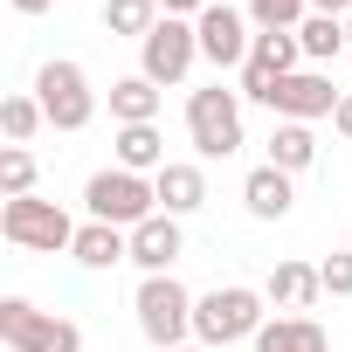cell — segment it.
Masks as SVG:
<instances>
[{"instance_id":"6da1fadb","label":"cell","mask_w":352,"mask_h":352,"mask_svg":"<svg viewBox=\"0 0 352 352\" xmlns=\"http://www.w3.org/2000/svg\"><path fill=\"white\" fill-rule=\"evenodd\" d=\"M263 304H270V297H263V290H249V283H221V290H208V297L194 304V345L221 352V345L256 338V331L270 324V311H263Z\"/></svg>"},{"instance_id":"7a4b0ae2","label":"cell","mask_w":352,"mask_h":352,"mask_svg":"<svg viewBox=\"0 0 352 352\" xmlns=\"http://www.w3.org/2000/svg\"><path fill=\"white\" fill-rule=\"evenodd\" d=\"M194 290L180 283V276H145L138 283V297H131V311H138V331H145V345H159V352H180L187 338H194Z\"/></svg>"},{"instance_id":"3957f363","label":"cell","mask_w":352,"mask_h":352,"mask_svg":"<svg viewBox=\"0 0 352 352\" xmlns=\"http://www.w3.org/2000/svg\"><path fill=\"white\" fill-rule=\"evenodd\" d=\"M83 208L90 221H111V228H138L159 214V187L145 180V173H124V166H104L83 180Z\"/></svg>"},{"instance_id":"277c9868","label":"cell","mask_w":352,"mask_h":352,"mask_svg":"<svg viewBox=\"0 0 352 352\" xmlns=\"http://www.w3.org/2000/svg\"><path fill=\"white\" fill-rule=\"evenodd\" d=\"M187 138H194L201 159L242 152V90H221V83L194 90V97H187Z\"/></svg>"},{"instance_id":"5b68a950","label":"cell","mask_w":352,"mask_h":352,"mask_svg":"<svg viewBox=\"0 0 352 352\" xmlns=\"http://www.w3.org/2000/svg\"><path fill=\"white\" fill-rule=\"evenodd\" d=\"M35 97H42V111H49L56 131H83L97 118V90H90L83 63H69V56H49L35 69Z\"/></svg>"},{"instance_id":"8992f818","label":"cell","mask_w":352,"mask_h":352,"mask_svg":"<svg viewBox=\"0 0 352 352\" xmlns=\"http://www.w3.org/2000/svg\"><path fill=\"white\" fill-rule=\"evenodd\" d=\"M201 63V28L180 21V14H159V28L138 42V76H152L159 90L187 83V69Z\"/></svg>"},{"instance_id":"52a82bcc","label":"cell","mask_w":352,"mask_h":352,"mask_svg":"<svg viewBox=\"0 0 352 352\" xmlns=\"http://www.w3.org/2000/svg\"><path fill=\"white\" fill-rule=\"evenodd\" d=\"M0 338H8L14 352H83V331H76V318L35 311L28 297H0Z\"/></svg>"},{"instance_id":"ba28073f","label":"cell","mask_w":352,"mask_h":352,"mask_svg":"<svg viewBox=\"0 0 352 352\" xmlns=\"http://www.w3.org/2000/svg\"><path fill=\"white\" fill-rule=\"evenodd\" d=\"M0 235H8L14 249H35V256L76 249V221H69L56 201H35V194H21V201L0 208Z\"/></svg>"},{"instance_id":"9c48e42d","label":"cell","mask_w":352,"mask_h":352,"mask_svg":"<svg viewBox=\"0 0 352 352\" xmlns=\"http://www.w3.org/2000/svg\"><path fill=\"white\" fill-rule=\"evenodd\" d=\"M338 97H345V90H338L324 69H290V76H276V83H270V97H263V104L276 111V124H311V118H331V111H338Z\"/></svg>"},{"instance_id":"30bf717a","label":"cell","mask_w":352,"mask_h":352,"mask_svg":"<svg viewBox=\"0 0 352 352\" xmlns=\"http://www.w3.org/2000/svg\"><path fill=\"white\" fill-rule=\"evenodd\" d=\"M194 28H201V56H208L214 69H242V63H249V49H256L249 14H242V8H228V0H214V8H208Z\"/></svg>"},{"instance_id":"8fae6325","label":"cell","mask_w":352,"mask_h":352,"mask_svg":"<svg viewBox=\"0 0 352 352\" xmlns=\"http://www.w3.org/2000/svg\"><path fill=\"white\" fill-rule=\"evenodd\" d=\"M180 249H187L180 214H152V221H138V228H131V263H138L145 276H166L173 263H180Z\"/></svg>"},{"instance_id":"7c38bea8","label":"cell","mask_w":352,"mask_h":352,"mask_svg":"<svg viewBox=\"0 0 352 352\" xmlns=\"http://www.w3.org/2000/svg\"><path fill=\"white\" fill-rule=\"evenodd\" d=\"M263 297L276 304V311H290V318H304L318 297H324V276L311 270V263H276L270 270V283H263Z\"/></svg>"},{"instance_id":"4fadbf2b","label":"cell","mask_w":352,"mask_h":352,"mask_svg":"<svg viewBox=\"0 0 352 352\" xmlns=\"http://www.w3.org/2000/svg\"><path fill=\"white\" fill-rule=\"evenodd\" d=\"M242 208L256 214V221H283L290 208H297V187H290V173H276L270 159L249 173V180H242Z\"/></svg>"},{"instance_id":"5bb4252c","label":"cell","mask_w":352,"mask_h":352,"mask_svg":"<svg viewBox=\"0 0 352 352\" xmlns=\"http://www.w3.org/2000/svg\"><path fill=\"white\" fill-rule=\"evenodd\" d=\"M111 145H118V166H124V173H145V180H159V173L173 166V159H166L159 124H118V138H111Z\"/></svg>"},{"instance_id":"9a60e30c","label":"cell","mask_w":352,"mask_h":352,"mask_svg":"<svg viewBox=\"0 0 352 352\" xmlns=\"http://www.w3.org/2000/svg\"><path fill=\"white\" fill-rule=\"evenodd\" d=\"M69 256H76L83 270H118V263H131V228H111V221H83Z\"/></svg>"},{"instance_id":"2e32d148","label":"cell","mask_w":352,"mask_h":352,"mask_svg":"<svg viewBox=\"0 0 352 352\" xmlns=\"http://www.w3.org/2000/svg\"><path fill=\"white\" fill-rule=\"evenodd\" d=\"M152 187H159V214H194V208H208V173L187 166V159H173Z\"/></svg>"},{"instance_id":"e0dca14e","label":"cell","mask_w":352,"mask_h":352,"mask_svg":"<svg viewBox=\"0 0 352 352\" xmlns=\"http://www.w3.org/2000/svg\"><path fill=\"white\" fill-rule=\"evenodd\" d=\"M249 345H256V352H331V338H324L318 318H270Z\"/></svg>"},{"instance_id":"ac0fdd59","label":"cell","mask_w":352,"mask_h":352,"mask_svg":"<svg viewBox=\"0 0 352 352\" xmlns=\"http://www.w3.org/2000/svg\"><path fill=\"white\" fill-rule=\"evenodd\" d=\"M111 118L118 124H159V83L152 76H118L111 83Z\"/></svg>"},{"instance_id":"d6986e66","label":"cell","mask_w":352,"mask_h":352,"mask_svg":"<svg viewBox=\"0 0 352 352\" xmlns=\"http://www.w3.org/2000/svg\"><path fill=\"white\" fill-rule=\"evenodd\" d=\"M297 49H304V63H311V69H324V63H338V56L352 49V35H345V21H331V14H311V21L297 28Z\"/></svg>"},{"instance_id":"ffe728a7","label":"cell","mask_w":352,"mask_h":352,"mask_svg":"<svg viewBox=\"0 0 352 352\" xmlns=\"http://www.w3.org/2000/svg\"><path fill=\"white\" fill-rule=\"evenodd\" d=\"M311 159H318L311 124H276V131H270V166H276V173H290V180H297Z\"/></svg>"},{"instance_id":"44dd1931","label":"cell","mask_w":352,"mask_h":352,"mask_svg":"<svg viewBox=\"0 0 352 352\" xmlns=\"http://www.w3.org/2000/svg\"><path fill=\"white\" fill-rule=\"evenodd\" d=\"M104 28L124 42H145L159 28V0H104Z\"/></svg>"},{"instance_id":"7402d4cb","label":"cell","mask_w":352,"mask_h":352,"mask_svg":"<svg viewBox=\"0 0 352 352\" xmlns=\"http://www.w3.org/2000/svg\"><path fill=\"white\" fill-rule=\"evenodd\" d=\"M42 124H49V111H42V97H28V90H14L8 104H0V131H8V145H28Z\"/></svg>"},{"instance_id":"603a6c76","label":"cell","mask_w":352,"mask_h":352,"mask_svg":"<svg viewBox=\"0 0 352 352\" xmlns=\"http://www.w3.org/2000/svg\"><path fill=\"white\" fill-rule=\"evenodd\" d=\"M249 21H256V35L304 28V21H311V0H249Z\"/></svg>"},{"instance_id":"cb8c5ba5","label":"cell","mask_w":352,"mask_h":352,"mask_svg":"<svg viewBox=\"0 0 352 352\" xmlns=\"http://www.w3.org/2000/svg\"><path fill=\"white\" fill-rule=\"evenodd\" d=\"M35 194V152L28 145H0V201Z\"/></svg>"},{"instance_id":"d4e9b609","label":"cell","mask_w":352,"mask_h":352,"mask_svg":"<svg viewBox=\"0 0 352 352\" xmlns=\"http://www.w3.org/2000/svg\"><path fill=\"white\" fill-rule=\"evenodd\" d=\"M318 276H324V297H352V249H331L318 263Z\"/></svg>"},{"instance_id":"484cf974","label":"cell","mask_w":352,"mask_h":352,"mask_svg":"<svg viewBox=\"0 0 352 352\" xmlns=\"http://www.w3.org/2000/svg\"><path fill=\"white\" fill-rule=\"evenodd\" d=\"M214 0H159V14H180V21H201Z\"/></svg>"},{"instance_id":"4316f807","label":"cell","mask_w":352,"mask_h":352,"mask_svg":"<svg viewBox=\"0 0 352 352\" xmlns=\"http://www.w3.org/2000/svg\"><path fill=\"white\" fill-rule=\"evenodd\" d=\"M331 131H338V138H345V145H352V90H345V97H338V111H331Z\"/></svg>"},{"instance_id":"83f0119b","label":"cell","mask_w":352,"mask_h":352,"mask_svg":"<svg viewBox=\"0 0 352 352\" xmlns=\"http://www.w3.org/2000/svg\"><path fill=\"white\" fill-rule=\"evenodd\" d=\"M311 14H331V21H345V14H352V0H311Z\"/></svg>"},{"instance_id":"f1b7e54d","label":"cell","mask_w":352,"mask_h":352,"mask_svg":"<svg viewBox=\"0 0 352 352\" xmlns=\"http://www.w3.org/2000/svg\"><path fill=\"white\" fill-rule=\"evenodd\" d=\"M8 8H14V14H49L56 0H8Z\"/></svg>"},{"instance_id":"f546056e","label":"cell","mask_w":352,"mask_h":352,"mask_svg":"<svg viewBox=\"0 0 352 352\" xmlns=\"http://www.w3.org/2000/svg\"><path fill=\"white\" fill-rule=\"evenodd\" d=\"M180 352H208V345H180Z\"/></svg>"},{"instance_id":"4dcf8cb0","label":"cell","mask_w":352,"mask_h":352,"mask_svg":"<svg viewBox=\"0 0 352 352\" xmlns=\"http://www.w3.org/2000/svg\"><path fill=\"white\" fill-rule=\"evenodd\" d=\"M345 35H352V14H345Z\"/></svg>"}]
</instances>
